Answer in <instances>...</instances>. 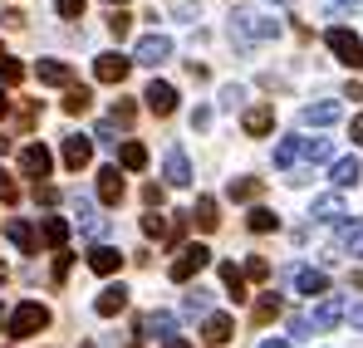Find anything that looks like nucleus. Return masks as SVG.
Listing matches in <instances>:
<instances>
[{
	"instance_id": "obj_1",
	"label": "nucleus",
	"mask_w": 363,
	"mask_h": 348,
	"mask_svg": "<svg viewBox=\"0 0 363 348\" xmlns=\"http://www.w3.org/2000/svg\"><path fill=\"white\" fill-rule=\"evenodd\" d=\"M324 45L334 50V59H339V64H349V69H363V40L354 35V30L334 25V30L324 35Z\"/></svg>"
},
{
	"instance_id": "obj_2",
	"label": "nucleus",
	"mask_w": 363,
	"mask_h": 348,
	"mask_svg": "<svg viewBox=\"0 0 363 348\" xmlns=\"http://www.w3.org/2000/svg\"><path fill=\"white\" fill-rule=\"evenodd\" d=\"M231 35H241V40H275L280 35V20H265L255 10H236L231 15Z\"/></svg>"
},
{
	"instance_id": "obj_3",
	"label": "nucleus",
	"mask_w": 363,
	"mask_h": 348,
	"mask_svg": "<svg viewBox=\"0 0 363 348\" xmlns=\"http://www.w3.org/2000/svg\"><path fill=\"white\" fill-rule=\"evenodd\" d=\"M40 329H50V309L45 304H20L15 314H10V339H30V334H40Z\"/></svg>"
},
{
	"instance_id": "obj_4",
	"label": "nucleus",
	"mask_w": 363,
	"mask_h": 348,
	"mask_svg": "<svg viewBox=\"0 0 363 348\" xmlns=\"http://www.w3.org/2000/svg\"><path fill=\"white\" fill-rule=\"evenodd\" d=\"M206 265H211V250H206V245H182L167 275H172L177 285H186V280H196V275H201Z\"/></svg>"
},
{
	"instance_id": "obj_5",
	"label": "nucleus",
	"mask_w": 363,
	"mask_h": 348,
	"mask_svg": "<svg viewBox=\"0 0 363 348\" xmlns=\"http://www.w3.org/2000/svg\"><path fill=\"white\" fill-rule=\"evenodd\" d=\"M20 172L35 176V186H40L45 176L55 172V157H50V147H45V142H25V147H20Z\"/></svg>"
},
{
	"instance_id": "obj_6",
	"label": "nucleus",
	"mask_w": 363,
	"mask_h": 348,
	"mask_svg": "<svg viewBox=\"0 0 363 348\" xmlns=\"http://www.w3.org/2000/svg\"><path fill=\"white\" fill-rule=\"evenodd\" d=\"M167 55H172V40H167V35H143L138 50H133V64L157 69V64H167Z\"/></svg>"
},
{
	"instance_id": "obj_7",
	"label": "nucleus",
	"mask_w": 363,
	"mask_h": 348,
	"mask_svg": "<svg viewBox=\"0 0 363 348\" xmlns=\"http://www.w3.org/2000/svg\"><path fill=\"white\" fill-rule=\"evenodd\" d=\"M143 99H147V108H152L157 118H172V113H177V89H172V84H162V79H152Z\"/></svg>"
},
{
	"instance_id": "obj_8",
	"label": "nucleus",
	"mask_w": 363,
	"mask_h": 348,
	"mask_svg": "<svg viewBox=\"0 0 363 348\" xmlns=\"http://www.w3.org/2000/svg\"><path fill=\"white\" fill-rule=\"evenodd\" d=\"M128 69H133V59H123L118 50H108V55L94 59V74H99L104 84H123V79H128Z\"/></svg>"
},
{
	"instance_id": "obj_9",
	"label": "nucleus",
	"mask_w": 363,
	"mask_h": 348,
	"mask_svg": "<svg viewBox=\"0 0 363 348\" xmlns=\"http://www.w3.org/2000/svg\"><path fill=\"white\" fill-rule=\"evenodd\" d=\"M89 157H94V142H89L84 133H69V137H64V167L79 172V167H89Z\"/></svg>"
},
{
	"instance_id": "obj_10",
	"label": "nucleus",
	"mask_w": 363,
	"mask_h": 348,
	"mask_svg": "<svg viewBox=\"0 0 363 348\" xmlns=\"http://www.w3.org/2000/svg\"><path fill=\"white\" fill-rule=\"evenodd\" d=\"M231 334H236V319H231V314H206V324H201V339H206L211 348L231 344Z\"/></svg>"
},
{
	"instance_id": "obj_11",
	"label": "nucleus",
	"mask_w": 363,
	"mask_h": 348,
	"mask_svg": "<svg viewBox=\"0 0 363 348\" xmlns=\"http://www.w3.org/2000/svg\"><path fill=\"white\" fill-rule=\"evenodd\" d=\"M241 128H245V137H265V133L275 128V108H270V103H255V108H245Z\"/></svg>"
},
{
	"instance_id": "obj_12",
	"label": "nucleus",
	"mask_w": 363,
	"mask_h": 348,
	"mask_svg": "<svg viewBox=\"0 0 363 348\" xmlns=\"http://www.w3.org/2000/svg\"><path fill=\"white\" fill-rule=\"evenodd\" d=\"M123 191H128L123 172H118V167H104V172H99V201H104V206H118Z\"/></svg>"
},
{
	"instance_id": "obj_13",
	"label": "nucleus",
	"mask_w": 363,
	"mask_h": 348,
	"mask_svg": "<svg viewBox=\"0 0 363 348\" xmlns=\"http://www.w3.org/2000/svg\"><path fill=\"white\" fill-rule=\"evenodd\" d=\"M64 240H69V216H45V221H40V245L64 250Z\"/></svg>"
},
{
	"instance_id": "obj_14",
	"label": "nucleus",
	"mask_w": 363,
	"mask_h": 348,
	"mask_svg": "<svg viewBox=\"0 0 363 348\" xmlns=\"http://www.w3.org/2000/svg\"><path fill=\"white\" fill-rule=\"evenodd\" d=\"M118 265H123V255L113 245H94V250H89V270H94V275H118Z\"/></svg>"
},
{
	"instance_id": "obj_15",
	"label": "nucleus",
	"mask_w": 363,
	"mask_h": 348,
	"mask_svg": "<svg viewBox=\"0 0 363 348\" xmlns=\"http://www.w3.org/2000/svg\"><path fill=\"white\" fill-rule=\"evenodd\" d=\"M300 123H304V128H329V123H339V103H334V99L309 103V108L300 113Z\"/></svg>"
},
{
	"instance_id": "obj_16",
	"label": "nucleus",
	"mask_w": 363,
	"mask_h": 348,
	"mask_svg": "<svg viewBox=\"0 0 363 348\" xmlns=\"http://www.w3.org/2000/svg\"><path fill=\"white\" fill-rule=\"evenodd\" d=\"M329 181H334V186H359L363 181V162L359 157H339V162L329 167Z\"/></svg>"
},
{
	"instance_id": "obj_17",
	"label": "nucleus",
	"mask_w": 363,
	"mask_h": 348,
	"mask_svg": "<svg viewBox=\"0 0 363 348\" xmlns=\"http://www.w3.org/2000/svg\"><path fill=\"white\" fill-rule=\"evenodd\" d=\"M94 309H99L104 319H113V314H123V309H128V290H123V285H108V290H99V299H94Z\"/></svg>"
},
{
	"instance_id": "obj_18",
	"label": "nucleus",
	"mask_w": 363,
	"mask_h": 348,
	"mask_svg": "<svg viewBox=\"0 0 363 348\" xmlns=\"http://www.w3.org/2000/svg\"><path fill=\"white\" fill-rule=\"evenodd\" d=\"M344 319V299H319V309L309 314V329H334Z\"/></svg>"
},
{
	"instance_id": "obj_19",
	"label": "nucleus",
	"mask_w": 363,
	"mask_h": 348,
	"mask_svg": "<svg viewBox=\"0 0 363 348\" xmlns=\"http://www.w3.org/2000/svg\"><path fill=\"white\" fill-rule=\"evenodd\" d=\"M35 74H40V84H55V89H64V84L74 79V69H69L64 59H40V69H35Z\"/></svg>"
},
{
	"instance_id": "obj_20",
	"label": "nucleus",
	"mask_w": 363,
	"mask_h": 348,
	"mask_svg": "<svg viewBox=\"0 0 363 348\" xmlns=\"http://www.w3.org/2000/svg\"><path fill=\"white\" fill-rule=\"evenodd\" d=\"M5 235H10L25 255H35V250H40V231H30V221H5Z\"/></svg>"
},
{
	"instance_id": "obj_21",
	"label": "nucleus",
	"mask_w": 363,
	"mask_h": 348,
	"mask_svg": "<svg viewBox=\"0 0 363 348\" xmlns=\"http://www.w3.org/2000/svg\"><path fill=\"white\" fill-rule=\"evenodd\" d=\"M295 290H300V294H324V290H329V275L300 265V270H295Z\"/></svg>"
},
{
	"instance_id": "obj_22",
	"label": "nucleus",
	"mask_w": 363,
	"mask_h": 348,
	"mask_svg": "<svg viewBox=\"0 0 363 348\" xmlns=\"http://www.w3.org/2000/svg\"><path fill=\"white\" fill-rule=\"evenodd\" d=\"M186 181H191V162H186L182 147H172L167 152V186H186Z\"/></svg>"
},
{
	"instance_id": "obj_23",
	"label": "nucleus",
	"mask_w": 363,
	"mask_h": 348,
	"mask_svg": "<svg viewBox=\"0 0 363 348\" xmlns=\"http://www.w3.org/2000/svg\"><path fill=\"white\" fill-rule=\"evenodd\" d=\"M191 221H196L201 231H216V226H221V216H216V196H196V206H191Z\"/></svg>"
},
{
	"instance_id": "obj_24",
	"label": "nucleus",
	"mask_w": 363,
	"mask_h": 348,
	"mask_svg": "<svg viewBox=\"0 0 363 348\" xmlns=\"http://www.w3.org/2000/svg\"><path fill=\"white\" fill-rule=\"evenodd\" d=\"M280 314H285V299H280V294H260L255 309H250L255 324H270V319H280Z\"/></svg>"
},
{
	"instance_id": "obj_25",
	"label": "nucleus",
	"mask_w": 363,
	"mask_h": 348,
	"mask_svg": "<svg viewBox=\"0 0 363 348\" xmlns=\"http://www.w3.org/2000/svg\"><path fill=\"white\" fill-rule=\"evenodd\" d=\"M300 152H304V137H285V142L275 147V167H280V172H290L295 162H304Z\"/></svg>"
},
{
	"instance_id": "obj_26",
	"label": "nucleus",
	"mask_w": 363,
	"mask_h": 348,
	"mask_svg": "<svg viewBox=\"0 0 363 348\" xmlns=\"http://www.w3.org/2000/svg\"><path fill=\"white\" fill-rule=\"evenodd\" d=\"M118 167L123 172H143V167H147V147H143V142H123L118 147Z\"/></svg>"
},
{
	"instance_id": "obj_27",
	"label": "nucleus",
	"mask_w": 363,
	"mask_h": 348,
	"mask_svg": "<svg viewBox=\"0 0 363 348\" xmlns=\"http://www.w3.org/2000/svg\"><path fill=\"white\" fill-rule=\"evenodd\" d=\"M226 196H231V201H255V196H260V176H231Z\"/></svg>"
},
{
	"instance_id": "obj_28",
	"label": "nucleus",
	"mask_w": 363,
	"mask_h": 348,
	"mask_svg": "<svg viewBox=\"0 0 363 348\" xmlns=\"http://www.w3.org/2000/svg\"><path fill=\"white\" fill-rule=\"evenodd\" d=\"M339 216H344V196L339 191H329V196L314 201V221H339Z\"/></svg>"
},
{
	"instance_id": "obj_29",
	"label": "nucleus",
	"mask_w": 363,
	"mask_h": 348,
	"mask_svg": "<svg viewBox=\"0 0 363 348\" xmlns=\"http://www.w3.org/2000/svg\"><path fill=\"white\" fill-rule=\"evenodd\" d=\"M143 329H147V334H157V339H172V329H177V319H172L167 309H152V314L143 319Z\"/></svg>"
},
{
	"instance_id": "obj_30",
	"label": "nucleus",
	"mask_w": 363,
	"mask_h": 348,
	"mask_svg": "<svg viewBox=\"0 0 363 348\" xmlns=\"http://www.w3.org/2000/svg\"><path fill=\"white\" fill-rule=\"evenodd\" d=\"M245 226H250L255 235H265V231H280V216H275L270 206H255V211L245 216Z\"/></svg>"
},
{
	"instance_id": "obj_31",
	"label": "nucleus",
	"mask_w": 363,
	"mask_h": 348,
	"mask_svg": "<svg viewBox=\"0 0 363 348\" xmlns=\"http://www.w3.org/2000/svg\"><path fill=\"white\" fill-rule=\"evenodd\" d=\"M339 245H344L349 255H363V226L359 221H344V226H339Z\"/></svg>"
},
{
	"instance_id": "obj_32",
	"label": "nucleus",
	"mask_w": 363,
	"mask_h": 348,
	"mask_svg": "<svg viewBox=\"0 0 363 348\" xmlns=\"http://www.w3.org/2000/svg\"><path fill=\"white\" fill-rule=\"evenodd\" d=\"M221 285L231 290V299H245V275L231 265V260H221Z\"/></svg>"
},
{
	"instance_id": "obj_33",
	"label": "nucleus",
	"mask_w": 363,
	"mask_h": 348,
	"mask_svg": "<svg viewBox=\"0 0 363 348\" xmlns=\"http://www.w3.org/2000/svg\"><path fill=\"white\" fill-rule=\"evenodd\" d=\"M89 103H94V94L79 84V89H69L64 94V113H89Z\"/></svg>"
},
{
	"instance_id": "obj_34",
	"label": "nucleus",
	"mask_w": 363,
	"mask_h": 348,
	"mask_svg": "<svg viewBox=\"0 0 363 348\" xmlns=\"http://www.w3.org/2000/svg\"><path fill=\"white\" fill-rule=\"evenodd\" d=\"M329 152H334V147H329V137H304V162H329Z\"/></svg>"
},
{
	"instance_id": "obj_35",
	"label": "nucleus",
	"mask_w": 363,
	"mask_h": 348,
	"mask_svg": "<svg viewBox=\"0 0 363 348\" xmlns=\"http://www.w3.org/2000/svg\"><path fill=\"white\" fill-rule=\"evenodd\" d=\"M25 79V64L20 59H0V89H15Z\"/></svg>"
},
{
	"instance_id": "obj_36",
	"label": "nucleus",
	"mask_w": 363,
	"mask_h": 348,
	"mask_svg": "<svg viewBox=\"0 0 363 348\" xmlns=\"http://www.w3.org/2000/svg\"><path fill=\"white\" fill-rule=\"evenodd\" d=\"M206 309H211V290H201V285H196V290L186 294V314H206Z\"/></svg>"
},
{
	"instance_id": "obj_37",
	"label": "nucleus",
	"mask_w": 363,
	"mask_h": 348,
	"mask_svg": "<svg viewBox=\"0 0 363 348\" xmlns=\"http://www.w3.org/2000/svg\"><path fill=\"white\" fill-rule=\"evenodd\" d=\"M241 275H245V280H265V275H270V260H265V255H250Z\"/></svg>"
},
{
	"instance_id": "obj_38",
	"label": "nucleus",
	"mask_w": 363,
	"mask_h": 348,
	"mask_svg": "<svg viewBox=\"0 0 363 348\" xmlns=\"http://www.w3.org/2000/svg\"><path fill=\"white\" fill-rule=\"evenodd\" d=\"M128 25H133V15H128V10H113V15H108V30H113V40H123V35H128Z\"/></svg>"
},
{
	"instance_id": "obj_39",
	"label": "nucleus",
	"mask_w": 363,
	"mask_h": 348,
	"mask_svg": "<svg viewBox=\"0 0 363 348\" xmlns=\"http://www.w3.org/2000/svg\"><path fill=\"white\" fill-rule=\"evenodd\" d=\"M143 231H147V235H167L172 226H167V221H162L157 211H147V216H143Z\"/></svg>"
},
{
	"instance_id": "obj_40",
	"label": "nucleus",
	"mask_w": 363,
	"mask_h": 348,
	"mask_svg": "<svg viewBox=\"0 0 363 348\" xmlns=\"http://www.w3.org/2000/svg\"><path fill=\"white\" fill-rule=\"evenodd\" d=\"M241 99H245V89H241V84H226V89H221V108H236Z\"/></svg>"
},
{
	"instance_id": "obj_41",
	"label": "nucleus",
	"mask_w": 363,
	"mask_h": 348,
	"mask_svg": "<svg viewBox=\"0 0 363 348\" xmlns=\"http://www.w3.org/2000/svg\"><path fill=\"white\" fill-rule=\"evenodd\" d=\"M55 10H60L64 20H79L84 15V0H55Z\"/></svg>"
},
{
	"instance_id": "obj_42",
	"label": "nucleus",
	"mask_w": 363,
	"mask_h": 348,
	"mask_svg": "<svg viewBox=\"0 0 363 348\" xmlns=\"http://www.w3.org/2000/svg\"><path fill=\"white\" fill-rule=\"evenodd\" d=\"M35 201H45V206H55V201H60V191H55L50 181H40V186H35Z\"/></svg>"
},
{
	"instance_id": "obj_43",
	"label": "nucleus",
	"mask_w": 363,
	"mask_h": 348,
	"mask_svg": "<svg viewBox=\"0 0 363 348\" xmlns=\"http://www.w3.org/2000/svg\"><path fill=\"white\" fill-rule=\"evenodd\" d=\"M15 196H20V186H15V181L5 176V167H0V201H15Z\"/></svg>"
},
{
	"instance_id": "obj_44",
	"label": "nucleus",
	"mask_w": 363,
	"mask_h": 348,
	"mask_svg": "<svg viewBox=\"0 0 363 348\" xmlns=\"http://www.w3.org/2000/svg\"><path fill=\"white\" fill-rule=\"evenodd\" d=\"M290 334H295V339L309 334V314H290Z\"/></svg>"
},
{
	"instance_id": "obj_45",
	"label": "nucleus",
	"mask_w": 363,
	"mask_h": 348,
	"mask_svg": "<svg viewBox=\"0 0 363 348\" xmlns=\"http://www.w3.org/2000/svg\"><path fill=\"white\" fill-rule=\"evenodd\" d=\"M104 147H118V137H113V123H99V133H94Z\"/></svg>"
},
{
	"instance_id": "obj_46",
	"label": "nucleus",
	"mask_w": 363,
	"mask_h": 348,
	"mask_svg": "<svg viewBox=\"0 0 363 348\" xmlns=\"http://www.w3.org/2000/svg\"><path fill=\"white\" fill-rule=\"evenodd\" d=\"M143 201H147V206H162V186L147 181V186H143Z\"/></svg>"
},
{
	"instance_id": "obj_47",
	"label": "nucleus",
	"mask_w": 363,
	"mask_h": 348,
	"mask_svg": "<svg viewBox=\"0 0 363 348\" xmlns=\"http://www.w3.org/2000/svg\"><path fill=\"white\" fill-rule=\"evenodd\" d=\"M113 123H133V103H128V99L113 103Z\"/></svg>"
},
{
	"instance_id": "obj_48",
	"label": "nucleus",
	"mask_w": 363,
	"mask_h": 348,
	"mask_svg": "<svg viewBox=\"0 0 363 348\" xmlns=\"http://www.w3.org/2000/svg\"><path fill=\"white\" fill-rule=\"evenodd\" d=\"M191 128L206 133V128H211V108H196V113H191Z\"/></svg>"
},
{
	"instance_id": "obj_49",
	"label": "nucleus",
	"mask_w": 363,
	"mask_h": 348,
	"mask_svg": "<svg viewBox=\"0 0 363 348\" xmlns=\"http://www.w3.org/2000/svg\"><path fill=\"white\" fill-rule=\"evenodd\" d=\"M69 260H74V255H60V260H55V285H64V275H69Z\"/></svg>"
},
{
	"instance_id": "obj_50",
	"label": "nucleus",
	"mask_w": 363,
	"mask_h": 348,
	"mask_svg": "<svg viewBox=\"0 0 363 348\" xmlns=\"http://www.w3.org/2000/svg\"><path fill=\"white\" fill-rule=\"evenodd\" d=\"M349 133H354V142H359V147H363V113L354 118V128H349Z\"/></svg>"
},
{
	"instance_id": "obj_51",
	"label": "nucleus",
	"mask_w": 363,
	"mask_h": 348,
	"mask_svg": "<svg viewBox=\"0 0 363 348\" xmlns=\"http://www.w3.org/2000/svg\"><path fill=\"white\" fill-rule=\"evenodd\" d=\"M349 319H354V329H363V304H354V309H349Z\"/></svg>"
},
{
	"instance_id": "obj_52",
	"label": "nucleus",
	"mask_w": 363,
	"mask_h": 348,
	"mask_svg": "<svg viewBox=\"0 0 363 348\" xmlns=\"http://www.w3.org/2000/svg\"><path fill=\"white\" fill-rule=\"evenodd\" d=\"M260 348H290V339H265Z\"/></svg>"
},
{
	"instance_id": "obj_53",
	"label": "nucleus",
	"mask_w": 363,
	"mask_h": 348,
	"mask_svg": "<svg viewBox=\"0 0 363 348\" xmlns=\"http://www.w3.org/2000/svg\"><path fill=\"white\" fill-rule=\"evenodd\" d=\"M10 113V94H5V89H0V118Z\"/></svg>"
},
{
	"instance_id": "obj_54",
	"label": "nucleus",
	"mask_w": 363,
	"mask_h": 348,
	"mask_svg": "<svg viewBox=\"0 0 363 348\" xmlns=\"http://www.w3.org/2000/svg\"><path fill=\"white\" fill-rule=\"evenodd\" d=\"M167 348H191V344H186V339H167Z\"/></svg>"
},
{
	"instance_id": "obj_55",
	"label": "nucleus",
	"mask_w": 363,
	"mask_h": 348,
	"mask_svg": "<svg viewBox=\"0 0 363 348\" xmlns=\"http://www.w3.org/2000/svg\"><path fill=\"white\" fill-rule=\"evenodd\" d=\"M354 285H359V290H363V270H354Z\"/></svg>"
},
{
	"instance_id": "obj_56",
	"label": "nucleus",
	"mask_w": 363,
	"mask_h": 348,
	"mask_svg": "<svg viewBox=\"0 0 363 348\" xmlns=\"http://www.w3.org/2000/svg\"><path fill=\"white\" fill-rule=\"evenodd\" d=\"M339 5H359V0H339Z\"/></svg>"
},
{
	"instance_id": "obj_57",
	"label": "nucleus",
	"mask_w": 363,
	"mask_h": 348,
	"mask_svg": "<svg viewBox=\"0 0 363 348\" xmlns=\"http://www.w3.org/2000/svg\"><path fill=\"white\" fill-rule=\"evenodd\" d=\"M275 5H290V0H275Z\"/></svg>"
},
{
	"instance_id": "obj_58",
	"label": "nucleus",
	"mask_w": 363,
	"mask_h": 348,
	"mask_svg": "<svg viewBox=\"0 0 363 348\" xmlns=\"http://www.w3.org/2000/svg\"><path fill=\"white\" fill-rule=\"evenodd\" d=\"M0 324H5V309H0Z\"/></svg>"
},
{
	"instance_id": "obj_59",
	"label": "nucleus",
	"mask_w": 363,
	"mask_h": 348,
	"mask_svg": "<svg viewBox=\"0 0 363 348\" xmlns=\"http://www.w3.org/2000/svg\"><path fill=\"white\" fill-rule=\"evenodd\" d=\"M108 5H123V0H108Z\"/></svg>"
},
{
	"instance_id": "obj_60",
	"label": "nucleus",
	"mask_w": 363,
	"mask_h": 348,
	"mask_svg": "<svg viewBox=\"0 0 363 348\" xmlns=\"http://www.w3.org/2000/svg\"><path fill=\"white\" fill-rule=\"evenodd\" d=\"M0 59H5V55H0Z\"/></svg>"
}]
</instances>
